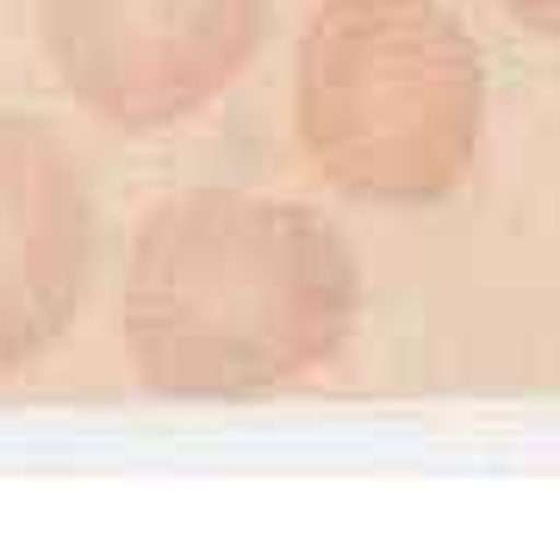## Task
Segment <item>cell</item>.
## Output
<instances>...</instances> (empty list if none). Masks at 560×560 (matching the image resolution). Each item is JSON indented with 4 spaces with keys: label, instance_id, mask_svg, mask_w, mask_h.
<instances>
[{
    "label": "cell",
    "instance_id": "cell-1",
    "mask_svg": "<svg viewBox=\"0 0 560 560\" xmlns=\"http://www.w3.org/2000/svg\"><path fill=\"white\" fill-rule=\"evenodd\" d=\"M361 324V261L337 224L249 187L162 194L119 275L125 361L156 399L237 405L324 374Z\"/></svg>",
    "mask_w": 560,
    "mask_h": 560
},
{
    "label": "cell",
    "instance_id": "cell-2",
    "mask_svg": "<svg viewBox=\"0 0 560 560\" xmlns=\"http://www.w3.org/2000/svg\"><path fill=\"white\" fill-rule=\"evenodd\" d=\"M293 138L361 206H436L486 143V57L442 0H318L293 44Z\"/></svg>",
    "mask_w": 560,
    "mask_h": 560
},
{
    "label": "cell",
    "instance_id": "cell-3",
    "mask_svg": "<svg viewBox=\"0 0 560 560\" xmlns=\"http://www.w3.org/2000/svg\"><path fill=\"white\" fill-rule=\"evenodd\" d=\"M62 94L119 138H162L224 101L268 44L275 0H38Z\"/></svg>",
    "mask_w": 560,
    "mask_h": 560
},
{
    "label": "cell",
    "instance_id": "cell-4",
    "mask_svg": "<svg viewBox=\"0 0 560 560\" xmlns=\"http://www.w3.org/2000/svg\"><path fill=\"white\" fill-rule=\"evenodd\" d=\"M94 280V194L44 119L0 113V381L69 337Z\"/></svg>",
    "mask_w": 560,
    "mask_h": 560
},
{
    "label": "cell",
    "instance_id": "cell-5",
    "mask_svg": "<svg viewBox=\"0 0 560 560\" xmlns=\"http://www.w3.org/2000/svg\"><path fill=\"white\" fill-rule=\"evenodd\" d=\"M499 7H504L517 25L541 32V38H560V0H499Z\"/></svg>",
    "mask_w": 560,
    "mask_h": 560
}]
</instances>
